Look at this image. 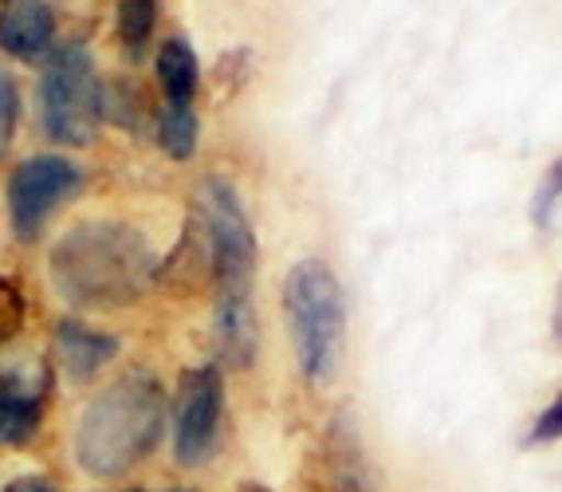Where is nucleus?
I'll list each match as a JSON object with an SVG mask.
<instances>
[{"instance_id": "obj_1", "label": "nucleus", "mask_w": 562, "mask_h": 492, "mask_svg": "<svg viewBox=\"0 0 562 492\" xmlns=\"http://www.w3.org/2000/svg\"><path fill=\"white\" fill-rule=\"evenodd\" d=\"M158 276L150 245L119 221L76 225L52 248V284L76 308H126L142 300Z\"/></svg>"}, {"instance_id": "obj_2", "label": "nucleus", "mask_w": 562, "mask_h": 492, "mask_svg": "<svg viewBox=\"0 0 562 492\" xmlns=\"http://www.w3.org/2000/svg\"><path fill=\"white\" fill-rule=\"evenodd\" d=\"M166 429V390L146 370H131L91 398L76 429L79 469L91 477H122L158 449Z\"/></svg>"}, {"instance_id": "obj_3", "label": "nucleus", "mask_w": 562, "mask_h": 492, "mask_svg": "<svg viewBox=\"0 0 562 492\" xmlns=\"http://www.w3.org/2000/svg\"><path fill=\"white\" fill-rule=\"evenodd\" d=\"M283 312H288L295 362L311 387H327L338 374L347 347V300L327 260H300L283 280Z\"/></svg>"}, {"instance_id": "obj_4", "label": "nucleus", "mask_w": 562, "mask_h": 492, "mask_svg": "<svg viewBox=\"0 0 562 492\" xmlns=\"http://www.w3.org/2000/svg\"><path fill=\"white\" fill-rule=\"evenodd\" d=\"M198 217L205 225L209 260H213L216 308H248L260 248H256V228L236 198L233 181L209 178L201 186Z\"/></svg>"}, {"instance_id": "obj_5", "label": "nucleus", "mask_w": 562, "mask_h": 492, "mask_svg": "<svg viewBox=\"0 0 562 492\" xmlns=\"http://www.w3.org/2000/svg\"><path fill=\"white\" fill-rule=\"evenodd\" d=\"M103 83L91 52L79 40L52 48L40 76V114L44 131L64 146H91L103 119Z\"/></svg>"}, {"instance_id": "obj_6", "label": "nucleus", "mask_w": 562, "mask_h": 492, "mask_svg": "<svg viewBox=\"0 0 562 492\" xmlns=\"http://www.w3.org/2000/svg\"><path fill=\"white\" fill-rule=\"evenodd\" d=\"M83 186L76 161L59 158V154H36V158L20 161L16 174L9 178V217L20 241H36L47 217L76 198Z\"/></svg>"}, {"instance_id": "obj_7", "label": "nucleus", "mask_w": 562, "mask_h": 492, "mask_svg": "<svg viewBox=\"0 0 562 492\" xmlns=\"http://www.w3.org/2000/svg\"><path fill=\"white\" fill-rule=\"evenodd\" d=\"M225 414V379L216 367L186 370L173 410V457L181 469H198L213 457Z\"/></svg>"}, {"instance_id": "obj_8", "label": "nucleus", "mask_w": 562, "mask_h": 492, "mask_svg": "<svg viewBox=\"0 0 562 492\" xmlns=\"http://www.w3.org/2000/svg\"><path fill=\"white\" fill-rule=\"evenodd\" d=\"M56 12L47 0H0V48L16 59H36L52 48Z\"/></svg>"}, {"instance_id": "obj_9", "label": "nucleus", "mask_w": 562, "mask_h": 492, "mask_svg": "<svg viewBox=\"0 0 562 492\" xmlns=\"http://www.w3.org/2000/svg\"><path fill=\"white\" fill-rule=\"evenodd\" d=\"M323 492H374L370 469H366L362 445H358L355 422L338 417L323 437Z\"/></svg>"}, {"instance_id": "obj_10", "label": "nucleus", "mask_w": 562, "mask_h": 492, "mask_svg": "<svg viewBox=\"0 0 562 492\" xmlns=\"http://www.w3.org/2000/svg\"><path fill=\"white\" fill-rule=\"evenodd\" d=\"M47 382L29 374H0V441L24 445L36 437L44 417Z\"/></svg>"}, {"instance_id": "obj_11", "label": "nucleus", "mask_w": 562, "mask_h": 492, "mask_svg": "<svg viewBox=\"0 0 562 492\" xmlns=\"http://www.w3.org/2000/svg\"><path fill=\"white\" fill-rule=\"evenodd\" d=\"M56 350L71 379L91 382L94 374L119 355V339L106 332H94V327H87V323H79V320H64L56 327Z\"/></svg>"}, {"instance_id": "obj_12", "label": "nucleus", "mask_w": 562, "mask_h": 492, "mask_svg": "<svg viewBox=\"0 0 562 492\" xmlns=\"http://www.w3.org/2000/svg\"><path fill=\"white\" fill-rule=\"evenodd\" d=\"M198 79H201V67L198 56L189 48L181 36H169L161 40V52H158V83H161V96H166V107H193V96H198Z\"/></svg>"}, {"instance_id": "obj_13", "label": "nucleus", "mask_w": 562, "mask_h": 492, "mask_svg": "<svg viewBox=\"0 0 562 492\" xmlns=\"http://www.w3.org/2000/svg\"><path fill=\"white\" fill-rule=\"evenodd\" d=\"M198 111L193 107H161L158 119V146L173 161H189L198 154Z\"/></svg>"}, {"instance_id": "obj_14", "label": "nucleus", "mask_w": 562, "mask_h": 492, "mask_svg": "<svg viewBox=\"0 0 562 492\" xmlns=\"http://www.w3.org/2000/svg\"><path fill=\"white\" fill-rule=\"evenodd\" d=\"M158 4L161 0H119V36L131 59H142V52L150 48Z\"/></svg>"}, {"instance_id": "obj_15", "label": "nucleus", "mask_w": 562, "mask_h": 492, "mask_svg": "<svg viewBox=\"0 0 562 492\" xmlns=\"http://www.w3.org/2000/svg\"><path fill=\"white\" fill-rule=\"evenodd\" d=\"M559 198H562V158H554L551 170H547V178H543V186L535 190V205H531L535 225L539 228L551 225V213H554V205H559Z\"/></svg>"}, {"instance_id": "obj_16", "label": "nucleus", "mask_w": 562, "mask_h": 492, "mask_svg": "<svg viewBox=\"0 0 562 492\" xmlns=\"http://www.w3.org/2000/svg\"><path fill=\"white\" fill-rule=\"evenodd\" d=\"M24 327V295L12 280H0V343L16 339Z\"/></svg>"}, {"instance_id": "obj_17", "label": "nucleus", "mask_w": 562, "mask_h": 492, "mask_svg": "<svg viewBox=\"0 0 562 492\" xmlns=\"http://www.w3.org/2000/svg\"><path fill=\"white\" fill-rule=\"evenodd\" d=\"M16 114H20L16 79H12L9 71H0V154L9 150V138H12V126H16Z\"/></svg>"}, {"instance_id": "obj_18", "label": "nucleus", "mask_w": 562, "mask_h": 492, "mask_svg": "<svg viewBox=\"0 0 562 492\" xmlns=\"http://www.w3.org/2000/svg\"><path fill=\"white\" fill-rule=\"evenodd\" d=\"M562 437V390L554 394V402L543 410V414L535 417L531 434H527V445H551Z\"/></svg>"}, {"instance_id": "obj_19", "label": "nucleus", "mask_w": 562, "mask_h": 492, "mask_svg": "<svg viewBox=\"0 0 562 492\" xmlns=\"http://www.w3.org/2000/svg\"><path fill=\"white\" fill-rule=\"evenodd\" d=\"M4 492H56L47 481H40V477H24V481H12Z\"/></svg>"}, {"instance_id": "obj_20", "label": "nucleus", "mask_w": 562, "mask_h": 492, "mask_svg": "<svg viewBox=\"0 0 562 492\" xmlns=\"http://www.w3.org/2000/svg\"><path fill=\"white\" fill-rule=\"evenodd\" d=\"M554 339L562 343V284H559V295H554Z\"/></svg>"}, {"instance_id": "obj_21", "label": "nucleus", "mask_w": 562, "mask_h": 492, "mask_svg": "<svg viewBox=\"0 0 562 492\" xmlns=\"http://www.w3.org/2000/svg\"><path fill=\"white\" fill-rule=\"evenodd\" d=\"M248 492H263V489H248Z\"/></svg>"}, {"instance_id": "obj_22", "label": "nucleus", "mask_w": 562, "mask_h": 492, "mask_svg": "<svg viewBox=\"0 0 562 492\" xmlns=\"http://www.w3.org/2000/svg\"><path fill=\"white\" fill-rule=\"evenodd\" d=\"M173 492H181V489H173Z\"/></svg>"}]
</instances>
